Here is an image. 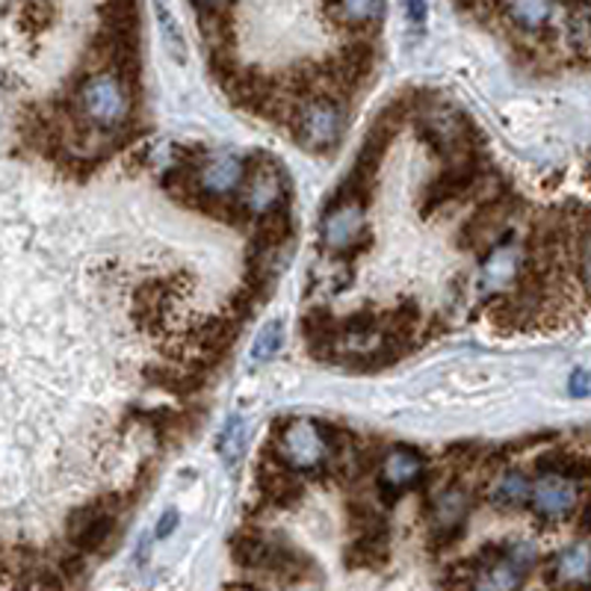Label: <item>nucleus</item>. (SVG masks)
Masks as SVG:
<instances>
[{"label":"nucleus","instance_id":"nucleus-1","mask_svg":"<svg viewBox=\"0 0 591 591\" xmlns=\"http://www.w3.org/2000/svg\"><path fill=\"white\" fill-rule=\"evenodd\" d=\"M71 95H75L78 116L101 134H116L134 116L136 98L110 71L78 78L71 87Z\"/></svg>","mask_w":591,"mask_h":591},{"label":"nucleus","instance_id":"nucleus-2","mask_svg":"<svg viewBox=\"0 0 591 591\" xmlns=\"http://www.w3.org/2000/svg\"><path fill=\"white\" fill-rule=\"evenodd\" d=\"M122 509V497L107 495L98 497L92 503L71 509L66 521V544L83 556L107 550L116 535V514Z\"/></svg>","mask_w":591,"mask_h":591},{"label":"nucleus","instance_id":"nucleus-3","mask_svg":"<svg viewBox=\"0 0 591 591\" xmlns=\"http://www.w3.org/2000/svg\"><path fill=\"white\" fill-rule=\"evenodd\" d=\"M346 127V107L331 101V98H310L302 101L293 118L291 134L299 139V146H305L314 155H326L334 151Z\"/></svg>","mask_w":591,"mask_h":591},{"label":"nucleus","instance_id":"nucleus-4","mask_svg":"<svg viewBox=\"0 0 591 591\" xmlns=\"http://www.w3.org/2000/svg\"><path fill=\"white\" fill-rule=\"evenodd\" d=\"M284 169L270 155L254 151L242 160V184H240V204L249 216H263L284 207Z\"/></svg>","mask_w":591,"mask_h":591},{"label":"nucleus","instance_id":"nucleus-5","mask_svg":"<svg viewBox=\"0 0 591 591\" xmlns=\"http://www.w3.org/2000/svg\"><path fill=\"white\" fill-rule=\"evenodd\" d=\"M320 234L326 249H331L334 254L355 252L359 242H370L367 223H364V207L355 202L334 198V202L329 204L326 216H322Z\"/></svg>","mask_w":591,"mask_h":591},{"label":"nucleus","instance_id":"nucleus-6","mask_svg":"<svg viewBox=\"0 0 591 591\" xmlns=\"http://www.w3.org/2000/svg\"><path fill=\"white\" fill-rule=\"evenodd\" d=\"M279 453H282L284 465L296 467V470H322L329 465V450L322 441L320 423H287V432L282 437H272Z\"/></svg>","mask_w":591,"mask_h":591},{"label":"nucleus","instance_id":"nucleus-7","mask_svg":"<svg viewBox=\"0 0 591 591\" xmlns=\"http://www.w3.org/2000/svg\"><path fill=\"white\" fill-rule=\"evenodd\" d=\"M427 462L420 458V453L414 450H390L382 456L378 462V497H382V503L394 505L397 503V497L408 488H414L427 479Z\"/></svg>","mask_w":591,"mask_h":591},{"label":"nucleus","instance_id":"nucleus-8","mask_svg":"<svg viewBox=\"0 0 591 591\" xmlns=\"http://www.w3.org/2000/svg\"><path fill=\"white\" fill-rule=\"evenodd\" d=\"M476 184H479V163H476V157H456V160H450L444 172L423 190L420 211H423V216L435 214V211H441V207L453 202V198H462V195L470 193Z\"/></svg>","mask_w":591,"mask_h":591},{"label":"nucleus","instance_id":"nucleus-9","mask_svg":"<svg viewBox=\"0 0 591 591\" xmlns=\"http://www.w3.org/2000/svg\"><path fill=\"white\" fill-rule=\"evenodd\" d=\"M509 219H512V202L503 198V195L488 198V202L479 204L476 214L462 225V231H458V249H465V252H476V249H482V246L495 249L497 237L503 234Z\"/></svg>","mask_w":591,"mask_h":591},{"label":"nucleus","instance_id":"nucleus-10","mask_svg":"<svg viewBox=\"0 0 591 591\" xmlns=\"http://www.w3.org/2000/svg\"><path fill=\"white\" fill-rule=\"evenodd\" d=\"M530 505L535 518H542L547 524L565 521L580 509V482L562 479V476H542L538 482H533Z\"/></svg>","mask_w":591,"mask_h":591},{"label":"nucleus","instance_id":"nucleus-11","mask_svg":"<svg viewBox=\"0 0 591 591\" xmlns=\"http://www.w3.org/2000/svg\"><path fill=\"white\" fill-rule=\"evenodd\" d=\"M470 514V495L462 485H446L444 491L432 497V542L437 547H450L465 530Z\"/></svg>","mask_w":591,"mask_h":591},{"label":"nucleus","instance_id":"nucleus-12","mask_svg":"<svg viewBox=\"0 0 591 591\" xmlns=\"http://www.w3.org/2000/svg\"><path fill=\"white\" fill-rule=\"evenodd\" d=\"M326 15L340 30H350L355 36H373V30L382 21L385 0H322Z\"/></svg>","mask_w":591,"mask_h":591},{"label":"nucleus","instance_id":"nucleus-13","mask_svg":"<svg viewBox=\"0 0 591 591\" xmlns=\"http://www.w3.org/2000/svg\"><path fill=\"white\" fill-rule=\"evenodd\" d=\"M198 186L204 195H234L242 184V160L228 155H204V160L195 169Z\"/></svg>","mask_w":591,"mask_h":591},{"label":"nucleus","instance_id":"nucleus-14","mask_svg":"<svg viewBox=\"0 0 591 591\" xmlns=\"http://www.w3.org/2000/svg\"><path fill=\"white\" fill-rule=\"evenodd\" d=\"M302 334H305V346L314 359H334V340H338V320L329 308H310L302 317Z\"/></svg>","mask_w":591,"mask_h":591},{"label":"nucleus","instance_id":"nucleus-15","mask_svg":"<svg viewBox=\"0 0 591 591\" xmlns=\"http://www.w3.org/2000/svg\"><path fill=\"white\" fill-rule=\"evenodd\" d=\"M503 12L521 33L538 36L544 30H550L556 0H503Z\"/></svg>","mask_w":591,"mask_h":591},{"label":"nucleus","instance_id":"nucleus-16","mask_svg":"<svg viewBox=\"0 0 591 591\" xmlns=\"http://www.w3.org/2000/svg\"><path fill=\"white\" fill-rule=\"evenodd\" d=\"M104 33L116 42H139V0H107L101 7Z\"/></svg>","mask_w":591,"mask_h":591},{"label":"nucleus","instance_id":"nucleus-17","mask_svg":"<svg viewBox=\"0 0 591 591\" xmlns=\"http://www.w3.org/2000/svg\"><path fill=\"white\" fill-rule=\"evenodd\" d=\"M293 223L291 214L284 207H275L270 214L258 216V225H254L252 249L254 252H279L284 242L291 240Z\"/></svg>","mask_w":591,"mask_h":591},{"label":"nucleus","instance_id":"nucleus-18","mask_svg":"<svg viewBox=\"0 0 591 591\" xmlns=\"http://www.w3.org/2000/svg\"><path fill=\"white\" fill-rule=\"evenodd\" d=\"M146 378L155 388H163L169 394H178V397H186V394L204 388V373L198 367L175 370L169 364H157V367L146 370Z\"/></svg>","mask_w":591,"mask_h":591},{"label":"nucleus","instance_id":"nucleus-19","mask_svg":"<svg viewBox=\"0 0 591 591\" xmlns=\"http://www.w3.org/2000/svg\"><path fill=\"white\" fill-rule=\"evenodd\" d=\"M530 491H533V482L526 479V474L505 470L495 482V488H491V505L500 509V512H514V509L530 503Z\"/></svg>","mask_w":591,"mask_h":591},{"label":"nucleus","instance_id":"nucleus-20","mask_svg":"<svg viewBox=\"0 0 591 591\" xmlns=\"http://www.w3.org/2000/svg\"><path fill=\"white\" fill-rule=\"evenodd\" d=\"M343 559L350 568H382L388 562V535H355Z\"/></svg>","mask_w":591,"mask_h":591},{"label":"nucleus","instance_id":"nucleus-21","mask_svg":"<svg viewBox=\"0 0 591 591\" xmlns=\"http://www.w3.org/2000/svg\"><path fill=\"white\" fill-rule=\"evenodd\" d=\"M231 553H234V562L240 565V568L263 571L266 553H270V538H266L263 533H254V530H242V533L234 535Z\"/></svg>","mask_w":591,"mask_h":591},{"label":"nucleus","instance_id":"nucleus-22","mask_svg":"<svg viewBox=\"0 0 591 591\" xmlns=\"http://www.w3.org/2000/svg\"><path fill=\"white\" fill-rule=\"evenodd\" d=\"M547 577H550V582H562L568 589H582V582H586V547L577 544L571 550H565L562 556H556Z\"/></svg>","mask_w":591,"mask_h":591},{"label":"nucleus","instance_id":"nucleus-23","mask_svg":"<svg viewBox=\"0 0 591 591\" xmlns=\"http://www.w3.org/2000/svg\"><path fill=\"white\" fill-rule=\"evenodd\" d=\"M50 568L57 571V577L66 586H80L87 580V556L78 553L71 544H62V547H50Z\"/></svg>","mask_w":591,"mask_h":591},{"label":"nucleus","instance_id":"nucleus-24","mask_svg":"<svg viewBox=\"0 0 591 591\" xmlns=\"http://www.w3.org/2000/svg\"><path fill=\"white\" fill-rule=\"evenodd\" d=\"M538 474L542 476H562V479H573V482H580L586 479V456H577V453H544L538 462Z\"/></svg>","mask_w":591,"mask_h":591},{"label":"nucleus","instance_id":"nucleus-25","mask_svg":"<svg viewBox=\"0 0 591 591\" xmlns=\"http://www.w3.org/2000/svg\"><path fill=\"white\" fill-rule=\"evenodd\" d=\"M198 30L207 50L237 48V33H234L231 12L228 15H198Z\"/></svg>","mask_w":591,"mask_h":591},{"label":"nucleus","instance_id":"nucleus-26","mask_svg":"<svg viewBox=\"0 0 591 591\" xmlns=\"http://www.w3.org/2000/svg\"><path fill=\"white\" fill-rule=\"evenodd\" d=\"M346 514H350V526L355 535H388V521L367 500H352Z\"/></svg>","mask_w":591,"mask_h":591},{"label":"nucleus","instance_id":"nucleus-27","mask_svg":"<svg viewBox=\"0 0 591 591\" xmlns=\"http://www.w3.org/2000/svg\"><path fill=\"white\" fill-rule=\"evenodd\" d=\"M568 48L580 59L589 54V7L568 10Z\"/></svg>","mask_w":591,"mask_h":591},{"label":"nucleus","instance_id":"nucleus-28","mask_svg":"<svg viewBox=\"0 0 591 591\" xmlns=\"http://www.w3.org/2000/svg\"><path fill=\"white\" fill-rule=\"evenodd\" d=\"M378 329V314H373V310H355V314H350L346 320L338 322V331L343 334V338H370L373 331Z\"/></svg>","mask_w":591,"mask_h":591},{"label":"nucleus","instance_id":"nucleus-29","mask_svg":"<svg viewBox=\"0 0 591 591\" xmlns=\"http://www.w3.org/2000/svg\"><path fill=\"white\" fill-rule=\"evenodd\" d=\"M54 21V7L50 0H27L21 10V24H27L30 30H45Z\"/></svg>","mask_w":591,"mask_h":591},{"label":"nucleus","instance_id":"nucleus-30","mask_svg":"<svg viewBox=\"0 0 591 591\" xmlns=\"http://www.w3.org/2000/svg\"><path fill=\"white\" fill-rule=\"evenodd\" d=\"M242 429L246 427H242L240 417H234L231 423L225 427V435H223V441H219V450H223V456L228 465H231L234 458H240V453H242V441H246V432H242Z\"/></svg>","mask_w":591,"mask_h":591},{"label":"nucleus","instance_id":"nucleus-31","mask_svg":"<svg viewBox=\"0 0 591 591\" xmlns=\"http://www.w3.org/2000/svg\"><path fill=\"white\" fill-rule=\"evenodd\" d=\"M279 346H282V326H279V322H270V326L261 331L258 343H254L252 359L254 361H270L272 355L279 352Z\"/></svg>","mask_w":591,"mask_h":591},{"label":"nucleus","instance_id":"nucleus-32","mask_svg":"<svg viewBox=\"0 0 591 591\" xmlns=\"http://www.w3.org/2000/svg\"><path fill=\"white\" fill-rule=\"evenodd\" d=\"M446 458L458 467H470V465H476V458H479V446L470 444V441L450 446V450H446Z\"/></svg>","mask_w":591,"mask_h":591},{"label":"nucleus","instance_id":"nucleus-33","mask_svg":"<svg viewBox=\"0 0 591 591\" xmlns=\"http://www.w3.org/2000/svg\"><path fill=\"white\" fill-rule=\"evenodd\" d=\"M193 7L198 15H228L234 0H193Z\"/></svg>","mask_w":591,"mask_h":591},{"label":"nucleus","instance_id":"nucleus-34","mask_svg":"<svg viewBox=\"0 0 591 591\" xmlns=\"http://www.w3.org/2000/svg\"><path fill=\"white\" fill-rule=\"evenodd\" d=\"M402 7H406L408 24H411V27L420 30L427 24V0H402Z\"/></svg>","mask_w":591,"mask_h":591},{"label":"nucleus","instance_id":"nucleus-35","mask_svg":"<svg viewBox=\"0 0 591 591\" xmlns=\"http://www.w3.org/2000/svg\"><path fill=\"white\" fill-rule=\"evenodd\" d=\"M175 526H178V512L175 509H169V512L160 518V524H157V538H166V535H172L175 533Z\"/></svg>","mask_w":591,"mask_h":591},{"label":"nucleus","instance_id":"nucleus-36","mask_svg":"<svg viewBox=\"0 0 591 591\" xmlns=\"http://www.w3.org/2000/svg\"><path fill=\"white\" fill-rule=\"evenodd\" d=\"M462 3H465V0H462Z\"/></svg>","mask_w":591,"mask_h":591}]
</instances>
